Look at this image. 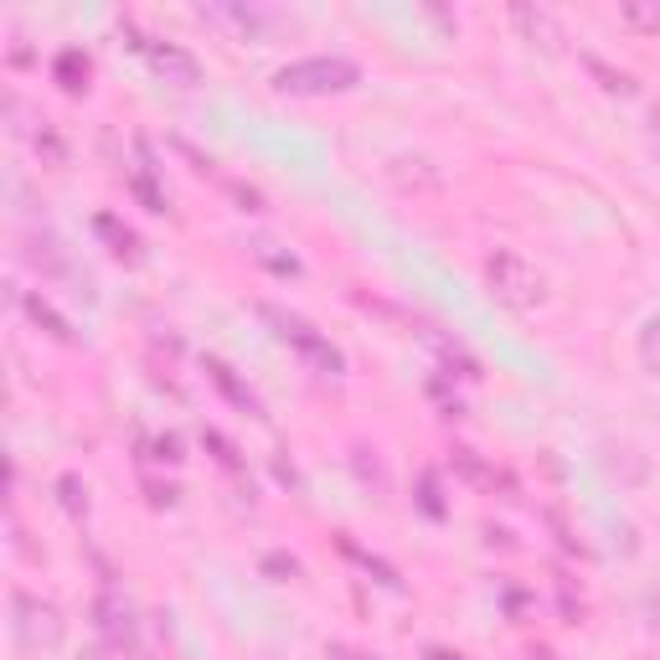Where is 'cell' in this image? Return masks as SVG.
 I'll use <instances>...</instances> for the list:
<instances>
[{"mask_svg":"<svg viewBox=\"0 0 660 660\" xmlns=\"http://www.w3.org/2000/svg\"><path fill=\"white\" fill-rule=\"evenodd\" d=\"M356 83H361V68H356L351 57H300V63L273 72V88H279V93H294V99L351 93Z\"/></svg>","mask_w":660,"mask_h":660,"instance_id":"7a4b0ae2","label":"cell"},{"mask_svg":"<svg viewBox=\"0 0 660 660\" xmlns=\"http://www.w3.org/2000/svg\"><path fill=\"white\" fill-rule=\"evenodd\" d=\"M449 459H455V470L465 474L470 485H485V491H495V480H506V474H495L491 465H485V459L474 455V449H465V444H459V449H455V455H449Z\"/></svg>","mask_w":660,"mask_h":660,"instance_id":"8fae6325","label":"cell"},{"mask_svg":"<svg viewBox=\"0 0 660 660\" xmlns=\"http://www.w3.org/2000/svg\"><path fill=\"white\" fill-rule=\"evenodd\" d=\"M202 444H206V449H212V459H217V465H222V470H243V459H237V449H233V444H227V439H222V434H217V428H202Z\"/></svg>","mask_w":660,"mask_h":660,"instance_id":"9a60e30c","label":"cell"},{"mask_svg":"<svg viewBox=\"0 0 660 660\" xmlns=\"http://www.w3.org/2000/svg\"><path fill=\"white\" fill-rule=\"evenodd\" d=\"M93 629H99L103 640H114L119 650L124 645L139 640V625H135V609L119 599V593H103V599H93Z\"/></svg>","mask_w":660,"mask_h":660,"instance_id":"8992f818","label":"cell"},{"mask_svg":"<svg viewBox=\"0 0 660 660\" xmlns=\"http://www.w3.org/2000/svg\"><path fill=\"white\" fill-rule=\"evenodd\" d=\"M155 459L176 465V459H181V439H176V434H160V439H155Z\"/></svg>","mask_w":660,"mask_h":660,"instance_id":"603a6c76","label":"cell"},{"mask_svg":"<svg viewBox=\"0 0 660 660\" xmlns=\"http://www.w3.org/2000/svg\"><path fill=\"white\" fill-rule=\"evenodd\" d=\"M248 254H254L258 264H264V269L279 273V279H294V273H300V258L284 254L279 243H269V237H254V243H248Z\"/></svg>","mask_w":660,"mask_h":660,"instance_id":"30bf717a","label":"cell"},{"mask_svg":"<svg viewBox=\"0 0 660 660\" xmlns=\"http://www.w3.org/2000/svg\"><path fill=\"white\" fill-rule=\"evenodd\" d=\"M264 573H273L279 583H284V578H300V562L284 558V552H269V558H264Z\"/></svg>","mask_w":660,"mask_h":660,"instance_id":"7402d4cb","label":"cell"},{"mask_svg":"<svg viewBox=\"0 0 660 660\" xmlns=\"http://www.w3.org/2000/svg\"><path fill=\"white\" fill-rule=\"evenodd\" d=\"M36 150H42V155H47V160H52V166H63V160H68V145H63V139H57V135H52V130H47V124H42V130H36Z\"/></svg>","mask_w":660,"mask_h":660,"instance_id":"44dd1931","label":"cell"},{"mask_svg":"<svg viewBox=\"0 0 660 660\" xmlns=\"http://www.w3.org/2000/svg\"><path fill=\"white\" fill-rule=\"evenodd\" d=\"M516 21H522L526 32H532V42L542 36V42H558V32H552V16L547 11H532V5H516Z\"/></svg>","mask_w":660,"mask_h":660,"instance_id":"2e32d148","label":"cell"},{"mask_svg":"<svg viewBox=\"0 0 660 660\" xmlns=\"http://www.w3.org/2000/svg\"><path fill=\"white\" fill-rule=\"evenodd\" d=\"M11 609H16V635H21V645H52L57 635H63V625H57V609H52V604H42L36 593L21 589L16 599H11Z\"/></svg>","mask_w":660,"mask_h":660,"instance_id":"5b68a950","label":"cell"},{"mask_svg":"<svg viewBox=\"0 0 660 660\" xmlns=\"http://www.w3.org/2000/svg\"><path fill=\"white\" fill-rule=\"evenodd\" d=\"M139 52H145L155 78H166V83H176V88L202 83V63H197L187 47H176V42H139Z\"/></svg>","mask_w":660,"mask_h":660,"instance_id":"277c9868","label":"cell"},{"mask_svg":"<svg viewBox=\"0 0 660 660\" xmlns=\"http://www.w3.org/2000/svg\"><path fill=\"white\" fill-rule=\"evenodd\" d=\"M331 660H377L367 650H351V645H331Z\"/></svg>","mask_w":660,"mask_h":660,"instance_id":"cb8c5ba5","label":"cell"},{"mask_svg":"<svg viewBox=\"0 0 660 660\" xmlns=\"http://www.w3.org/2000/svg\"><path fill=\"white\" fill-rule=\"evenodd\" d=\"M640 361H645V372H660V315L645 321L640 331Z\"/></svg>","mask_w":660,"mask_h":660,"instance_id":"e0dca14e","label":"cell"},{"mask_svg":"<svg viewBox=\"0 0 660 660\" xmlns=\"http://www.w3.org/2000/svg\"><path fill=\"white\" fill-rule=\"evenodd\" d=\"M21 310H26V315H32V325H42V331H47V336L57 340V346H78V336H72V325L63 321V315H57V310H52L47 300L36 294V289H26V294H21Z\"/></svg>","mask_w":660,"mask_h":660,"instance_id":"ba28073f","label":"cell"},{"mask_svg":"<svg viewBox=\"0 0 660 660\" xmlns=\"http://www.w3.org/2000/svg\"><path fill=\"white\" fill-rule=\"evenodd\" d=\"M625 21L640 32H660V5H625Z\"/></svg>","mask_w":660,"mask_h":660,"instance_id":"ffe728a7","label":"cell"},{"mask_svg":"<svg viewBox=\"0 0 660 660\" xmlns=\"http://www.w3.org/2000/svg\"><path fill=\"white\" fill-rule=\"evenodd\" d=\"M428 660H459V656H449V650H428Z\"/></svg>","mask_w":660,"mask_h":660,"instance_id":"d4e9b609","label":"cell"},{"mask_svg":"<svg viewBox=\"0 0 660 660\" xmlns=\"http://www.w3.org/2000/svg\"><path fill=\"white\" fill-rule=\"evenodd\" d=\"M130 191H135L139 202H145V212H166V206H170L166 191L150 181V166H135V170H130Z\"/></svg>","mask_w":660,"mask_h":660,"instance_id":"4fadbf2b","label":"cell"},{"mask_svg":"<svg viewBox=\"0 0 660 660\" xmlns=\"http://www.w3.org/2000/svg\"><path fill=\"white\" fill-rule=\"evenodd\" d=\"M57 495H63V511H68L72 522H83L88 516V485L78 480V474H63L57 480Z\"/></svg>","mask_w":660,"mask_h":660,"instance_id":"5bb4252c","label":"cell"},{"mask_svg":"<svg viewBox=\"0 0 660 660\" xmlns=\"http://www.w3.org/2000/svg\"><path fill=\"white\" fill-rule=\"evenodd\" d=\"M418 506L428 511V516H434V522H439L444 516V501H439V480H434V474H418Z\"/></svg>","mask_w":660,"mask_h":660,"instance_id":"ac0fdd59","label":"cell"},{"mask_svg":"<svg viewBox=\"0 0 660 660\" xmlns=\"http://www.w3.org/2000/svg\"><path fill=\"white\" fill-rule=\"evenodd\" d=\"M485 284L506 310H537L547 300V279L537 264H526L516 248H495L485 258Z\"/></svg>","mask_w":660,"mask_h":660,"instance_id":"3957f363","label":"cell"},{"mask_svg":"<svg viewBox=\"0 0 660 660\" xmlns=\"http://www.w3.org/2000/svg\"><path fill=\"white\" fill-rule=\"evenodd\" d=\"M589 68L599 72V78H604V88H609V93H635V78H629V72H614V68H604L599 57H589Z\"/></svg>","mask_w":660,"mask_h":660,"instance_id":"d6986e66","label":"cell"},{"mask_svg":"<svg viewBox=\"0 0 660 660\" xmlns=\"http://www.w3.org/2000/svg\"><path fill=\"white\" fill-rule=\"evenodd\" d=\"M93 233L109 243V254H114V258H124V264H139V237L130 233L119 217H109V212H103V217H93Z\"/></svg>","mask_w":660,"mask_h":660,"instance_id":"9c48e42d","label":"cell"},{"mask_svg":"<svg viewBox=\"0 0 660 660\" xmlns=\"http://www.w3.org/2000/svg\"><path fill=\"white\" fill-rule=\"evenodd\" d=\"M258 321L273 325V336L284 340V346L305 361L310 372H321V377H340V372H346V356H340L336 346H331V336H321L305 315H289V310H279V305H258Z\"/></svg>","mask_w":660,"mask_h":660,"instance_id":"6da1fadb","label":"cell"},{"mask_svg":"<svg viewBox=\"0 0 660 660\" xmlns=\"http://www.w3.org/2000/svg\"><path fill=\"white\" fill-rule=\"evenodd\" d=\"M206 377H212V388L227 398V403L237 407V413H248V418H264V403H258V392L243 382V377L222 361V356H206Z\"/></svg>","mask_w":660,"mask_h":660,"instance_id":"52a82bcc","label":"cell"},{"mask_svg":"<svg viewBox=\"0 0 660 660\" xmlns=\"http://www.w3.org/2000/svg\"><path fill=\"white\" fill-rule=\"evenodd\" d=\"M93 660H103V656H93Z\"/></svg>","mask_w":660,"mask_h":660,"instance_id":"484cf974","label":"cell"},{"mask_svg":"<svg viewBox=\"0 0 660 660\" xmlns=\"http://www.w3.org/2000/svg\"><path fill=\"white\" fill-rule=\"evenodd\" d=\"M57 83L68 88V93H83L88 88V57L83 52H63V57H57Z\"/></svg>","mask_w":660,"mask_h":660,"instance_id":"7c38bea8","label":"cell"}]
</instances>
